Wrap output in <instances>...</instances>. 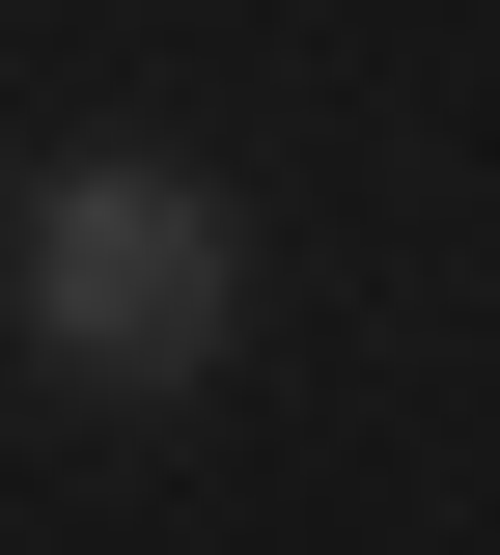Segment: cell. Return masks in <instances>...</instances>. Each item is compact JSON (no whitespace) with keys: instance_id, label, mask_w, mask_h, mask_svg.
Listing matches in <instances>:
<instances>
[{"instance_id":"6da1fadb","label":"cell","mask_w":500,"mask_h":555,"mask_svg":"<svg viewBox=\"0 0 500 555\" xmlns=\"http://www.w3.org/2000/svg\"><path fill=\"white\" fill-rule=\"evenodd\" d=\"M0 306H28L56 389H195L222 306H251V222H222L195 167H140V139H84V167H28V222H0Z\"/></svg>"}]
</instances>
